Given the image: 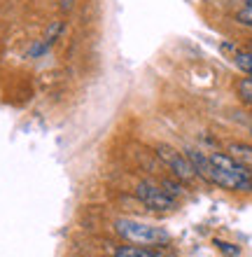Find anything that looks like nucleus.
I'll return each instance as SVG.
<instances>
[{
  "label": "nucleus",
  "mask_w": 252,
  "mask_h": 257,
  "mask_svg": "<svg viewBox=\"0 0 252 257\" xmlns=\"http://www.w3.org/2000/svg\"><path fill=\"white\" fill-rule=\"evenodd\" d=\"M115 257H175L173 252H166L164 248L154 245H119L115 250Z\"/></svg>",
  "instance_id": "nucleus-5"
},
{
  "label": "nucleus",
  "mask_w": 252,
  "mask_h": 257,
  "mask_svg": "<svg viewBox=\"0 0 252 257\" xmlns=\"http://www.w3.org/2000/svg\"><path fill=\"white\" fill-rule=\"evenodd\" d=\"M136 196L147 206L150 210H175L177 208V199L170 196L161 185L152 183V180H143L136 185Z\"/></svg>",
  "instance_id": "nucleus-3"
},
{
  "label": "nucleus",
  "mask_w": 252,
  "mask_h": 257,
  "mask_svg": "<svg viewBox=\"0 0 252 257\" xmlns=\"http://www.w3.org/2000/svg\"><path fill=\"white\" fill-rule=\"evenodd\" d=\"M233 63H236L247 77H252V49H245V52L238 49V52L233 54Z\"/></svg>",
  "instance_id": "nucleus-7"
},
{
  "label": "nucleus",
  "mask_w": 252,
  "mask_h": 257,
  "mask_svg": "<svg viewBox=\"0 0 252 257\" xmlns=\"http://www.w3.org/2000/svg\"><path fill=\"white\" fill-rule=\"evenodd\" d=\"M215 245H217V250L222 252L224 257H238L240 255V248L233 243H226V241H219V238H215Z\"/></svg>",
  "instance_id": "nucleus-11"
},
{
  "label": "nucleus",
  "mask_w": 252,
  "mask_h": 257,
  "mask_svg": "<svg viewBox=\"0 0 252 257\" xmlns=\"http://www.w3.org/2000/svg\"><path fill=\"white\" fill-rule=\"evenodd\" d=\"M157 157L168 166L170 173H173L180 183H191V180L198 176L196 169L191 166L189 157L182 155V152H177V150L170 148V145H157Z\"/></svg>",
  "instance_id": "nucleus-4"
},
{
  "label": "nucleus",
  "mask_w": 252,
  "mask_h": 257,
  "mask_svg": "<svg viewBox=\"0 0 252 257\" xmlns=\"http://www.w3.org/2000/svg\"><path fill=\"white\" fill-rule=\"evenodd\" d=\"M115 231L126 243L154 245V248H166V245L170 243V234L164 227L138 222V220H131V217H119V220H115Z\"/></svg>",
  "instance_id": "nucleus-2"
},
{
  "label": "nucleus",
  "mask_w": 252,
  "mask_h": 257,
  "mask_svg": "<svg viewBox=\"0 0 252 257\" xmlns=\"http://www.w3.org/2000/svg\"><path fill=\"white\" fill-rule=\"evenodd\" d=\"M238 96L245 105L252 108V77H243V80L238 82Z\"/></svg>",
  "instance_id": "nucleus-8"
},
{
  "label": "nucleus",
  "mask_w": 252,
  "mask_h": 257,
  "mask_svg": "<svg viewBox=\"0 0 252 257\" xmlns=\"http://www.w3.org/2000/svg\"><path fill=\"white\" fill-rule=\"evenodd\" d=\"M161 187H164V190L168 192L170 196H175V199L184 194V187L177 183V178H175V180H170V178H164V180H161Z\"/></svg>",
  "instance_id": "nucleus-10"
},
{
  "label": "nucleus",
  "mask_w": 252,
  "mask_h": 257,
  "mask_svg": "<svg viewBox=\"0 0 252 257\" xmlns=\"http://www.w3.org/2000/svg\"><path fill=\"white\" fill-rule=\"evenodd\" d=\"M250 49H252V40H250Z\"/></svg>",
  "instance_id": "nucleus-12"
},
{
  "label": "nucleus",
  "mask_w": 252,
  "mask_h": 257,
  "mask_svg": "<svg viewBox=\"0 0 252 257\" xmlns=\"http://www.w3.org/2000/svg\"><path fill=\"white\" fill-rule=\"evenodd\" d=\"M210 171L205 176V183L217 185L219 190L226 192H252V171L236 162L226 152H212Z\"/></svg>",
  "instance_id": "nucleus-1"
},
{
  "label": "nucleus",
  "mask_w": 252,
  "mask_h": 257,
  "mask_svg": "<svg viewBox=\"0 0 252 257\" xmlns=\"http://www.w3.org/2000/svg\"><path fill=\"white\" fill-rule=\"evenodd\" d=\"M233 19L238 21L240 26H245V28H252V3H247L245 7H240L238 12L233 14Z\"/></svg>",
  "instance_id": "nucleus-9"
},
{
  "label": "nucleus",
  "mask_w": 252,
  "mask_h": 257,
  "mask_svg": "<svg viewBox=\"0 0 252 257\" xmlns=\"http://www.w3.org/2000/svg\"><path fill=\"white\" fill-rule=\"evenodd\" d=\"M226 155H231L236 162L252 171V145L250 143H229L226 145Z\"/></svg>",
  "instance_id": "nucleus-6"
},
{
  "label": "nucleus",
  "mask_w": 252,
  "mask_h": 257,
  "mask_svg": "<svg viewBox=\"0 0 252 257\" xmlns=\"http://www.w3.org/2000/svg\"><path fill=\"white\" fill-rule=\"evenodd\" d=\"M245 3H252V0H245Z\"/></svg>",
  "instance_id": "nucleus-13"
}]
</instances>
